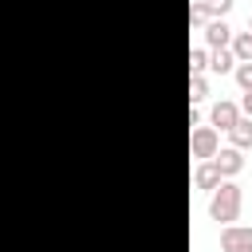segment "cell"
Wrapping results in <instances>:
<instances>
[{
	"label": "cell",
	"instance_id": "6da1fadb",
	"mask_svg": "<svg viewBox=\"0 0 252 252\" xmlns=\"http://www.w3.org/2000/svg\"><path fill=\"white\" fill-rule=\"evenodd\" d=\"M240 205H244V189H240L232 177H224V181L209 193V217H213L220 228H224V224H236Z\"/></svg>",
	"mask_w": 252,
	"mask_h": 252
},
{
	"label": "cell",
	"instance_id": "7a4b0ae2",
	"mask_svg": "<svg viewBox=\"0 0 252 252\" xmlns=\"http://www.w3.org/2000/svg\"><path fill=\"white\" fill-rule=\"evenodd\" d=\"M217 150H220L217 130H213V126H193V134H189V154H193L197 161H213Z\"/></svg>",
	"mask_w": 252,
	"mask_h": 252
},
{
	"label": "cell",
	"instance_id": "3957f363",
	"mask_svg": "<svg viewBox=\"0 0 252 252\" xmlns=\"http://www.w3.org/2000/svg\"><path fill=\"white\" fill-rule=\"evenodd\" d=\"M220 248L224 252H252V228L248 224H224L220 228Z\"/></svg>",
	"mask_w": 252,
	"mask_h": 252
},
{
	"label": "cell",
	"instance_id": "277c9868",
	"mask_svg": "<svg viewBox=\"0 0 252 252\" xmlns=\"http://www.w3.org/2000/svg\"><path fill=\"white\" fill-rule=\"evenodd\" d=\"M236 118H240V106H236V102H228V98L213 102V110H209V126H213V130H224V134L236 126Z\"/></svg>",
	"mask_w": 252,
	"mask_h": 252
},
{
	"label": "cell",
	"instance_id": "5b68a950",
	"mask_svg": "<svg viewBox=\"0 0 252 252\" xmlns=\"http://www.w3.org/2000/svg\"><path fill=\"white\" fill-rule=\"evenodd\" d=\"M213 165H217V173H220V177H236V173L244 169V154H240V150H232V146H224V150H217V154H213Z\"/></svg>",
	"mask_w": 252,
	"mask_h": 252
},
{
	"label": "cell",
	"instance_id": "8992f818",
	"mask_svg": "<svg viewBox=\"0 0 252 252\" xmlns=\"http://www.w3.org/2000/svg\"><path fill=\"white\" fill-rule=\"evenodd\" d=\"M205 43H209V51L228 47V43H232V28H228L224 20H209V24H205Z\"/></svg>",
	"mask_w": 252,
	"mask_h": 252
},
{
	"label": "cell",
	"instance_id": "52a82bcc",
	"mask_svg": "<svg viewBox=\"0 0 252 252\" xmlns=\"http://www.w3.org/2000/svg\"><path fill=\"white\" fill-rule=\"evenodd\" d=\"M220 181H224V177L217 173V165H213V161H197V169H193V185H197V189L213 193V189H217Z\"/></svg>",
	"mask_w": 252,
	"mask_h": 252
},
{
	"label": "cell",
	"instance_id": "ba28073f",
	"mask_svg": "<svg viewBox=\"0 0 252 252\" xmlns=\"http://www.w3.org/2000/svg\"><path fill=\"white\" fill-rule=\"evenodd\" d=\"M228 146H232V150H240V154H244V150H252V118H244V114L236 118V126L228 130Z\"/></svg>",
	"mask_w": 252,
	"mask_h": 252
},
{
	"label": "cell",
	"instance_id": "9c48e42d",
	"mask_svg": "<svg viewBox=\"0 0 252 252\" xmlns=\"http://www.w3.org/2000/svg\"><path fill=\"white\" fill-rule=\"evenodd\" d=\"M209 71H213V75H232V71H236V59H232V51H228V47H220V51H209Z\"/></svg>",
	"mask_w": 252,
	"mask_h": 252
},
{
	"label": "cell",
	"instance_id": "30bf717a",
	"mask_svg": "<svg viewBox=\"0 0 252 252\" xmlns=\"http://www.w3.org/2000/svg\"><path fill=\"white\" fill-rule=\"evenodd\" d=\"M228 51H232V59H236V63H252V35H248V32H232Z\"/></svg>",
	"mask_w": 252,
	"mask_h": 252
},
{
	"label": "cell",
	"instance_id": "8fae6325",
	"mask_svg": "<svg viewBox=\"0 0 252 252\" xmlns=\"http://www.w3.org/2000/svg\"><path fill=\"white\" fill-rule=\"evenodd\" d=\"M209 71V47H193L189 51V75H205Z\"/></svg>",
	"mask_w": 252,
	"mask_h": 252
},
{
	"label": "cell",
	"instance_id": "7c38bea8",
	"mask_svg": "<svg viewBox=\"0 0 252 252\" xmlns=\"http://www.w3.org/2000/svg\"><path fill=\"white\" fill-rule=\"evenodd\" d=\"M205 94H209V79H205V75H189V102L197 106Z\"/></svg>",
	"mask_w": 252,
	"mask_h": 252
},
{
	"label": "cell",
	"instance_id": "4fadbf2b",
	"mask_svg": "<svg viewBox=\"0 0 252 252\" xmlns=\"http://www.w3.org/2000/svg\"><path fill=\"white\" fill-rule=\"evenodd\" d=\"M232 75H236V87L248 94V91H252V63H236V71H232Z\"/></svg>",
	"mask_w": 252,
	"mask_h": 252
},
{
	"label": "cell",
	"instance_id": "5bb4252c",
	"mask_svg": "<svg viewBox=\"0 0 252 252\" xmlns=\"http://www.w3.org/2000/svg\"><path fill=\"white\" fill-rule=\"evenodd\" d=\"M209 20H213V12H209V8H205V4H201V0H197V4H193V8H189V24H197V28H205V24H209Z\"/></svg>",
	"mask_w": 252,
	"mask_h": 252
},
{
	"label": "cell",
	"instance_id": "9a60e30c",
	"mask_svg": "<svg viewBox=\"0 0 252 252\" xmlns=\"http://www.w3.org/2000/svg\"><path fill=\"white\" fill-rule=\"evenodd\" d=\"M209 12H213V20H224V12L232 8V0H201Z\"/></svg>",
	"mask_w": 252,
	"mask_h": 252
},
{
	"label": "cell",
	"instance_id": "2e32d148",
	"mask_svg": "<svg viewBox=\"0 0 252 252\" xmlns=\"http://www.w3.org/2000/svg\"><path fill=\"white\" fill-rule=\"evenodd\" d=\"M240 114H244V118H252V91L240 98Z\"/></svg>",
	"mask_w": 252,
	"mask_h": 252
},
{
	"label": "cell",
	"instance_id": "e0dca14e",
	"mask_svg": "<svg viewBox=\"0 0 252 252\" xmlns=\"http://www.w3.org/2000/svg\"><path fill=\"white\" fill-rule=\"evenodd\" d=\"M248 35H252V16H248Z\"/></svg>",
	"mask_w": 252,
	"mask_h": 252
}]
</instances>
